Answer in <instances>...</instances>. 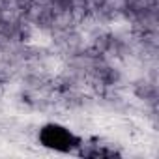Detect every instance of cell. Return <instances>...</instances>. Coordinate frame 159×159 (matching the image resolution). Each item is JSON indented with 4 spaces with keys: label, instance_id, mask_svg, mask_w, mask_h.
Listing matches in <instances>:
<instances>
[{
    "label": "cell",
    "instance_id": "cell-2",
    "mask_svg": "<svg viewBox=\"0 0 159 159\" xmlns=\"http://www.w3.org/2000/svg\"><path fill=\"white\" fill-rule=\"evenodd\" d=\"M133 92L139 99H142L152 111L157 109V99H159V94H157V84L155 81H148V79H142V81L135 83L133 84Z\"/></svg>",
    "mask_w": 159,
    "mask_h": 159
},
{
    "label": "cell",
    "instance_id": "cell-3",
    "mask_svg": "<svg viewBox=\"0 0 159 159\" xmlns=\"http://www.w3.org/2000/svg\"><path fill=\"white\" fill-rule=\"evenodd\" d=\"M79 155H84V157H116L118 152H114L112 148H109L107 144H79Z\"/></svg>",
    "mask_w": 159,
    "mask_h": 159
},
{
    "label": "cell",
    "instance_id": "cell-1",
    "mask_svg": "<svg viewBox=\"0 0 159 159\" xmlns=\"http://www.w3.org/2000/svg\"><path fill=\"white\" fill-rule=\"evenodd\" d=\"M39 140L43 146L58 150V152H71V150L79 148V139L71 131H67L66 127L56 125V124L45 125L39 131Z\"/></svg>",
    "mask_w": 159,
    "mask_h": 159
}]
</instances>
